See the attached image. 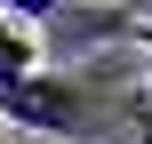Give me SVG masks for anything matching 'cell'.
I'll use <instances>...</instances> for the list:
<instances>
[{"label": "cell", "instance_id": "6da1fadb", "mask_svg": "<svg viewBox=\"0 0 152 144\" xmlns=\"http://www.w3.org/2000/svg\"><path fill=\"white\" fill-rule=\"evenodd\" d=\"M128 8H48L40 32H56L64 48H104V40H128Z\"/></svg>", "mask_w": 152, "mask_h": 144}, {"label": "cell", "instance_id": "3957f363", "mask_svg": "<svg viewBox=\"0 0 152 144\" xmlns=\"http://www.w3.org/2000/svg\"><path fill=\"white\" fill-rule=\"evenodd\" d=\"M128 40H136V48L152 56V16H136V24H128Z\"/></svg>", "mask_w": 152, "mask_h": 144}, {"label": "cell", "instance_id": "7a4b0ae2", "mask_svg": "<svg viewBox=\"0 0 152 144\" xmlns=\"http://www.w3.org/2000/svg\"><path fill=\"white\" fill-rule=\"evenodd\" d=\"M24 72H40V32H24L0 8V80H24Z\"/></svg>", "mask_w": 152, "mask_h": 144}]
</instances>
